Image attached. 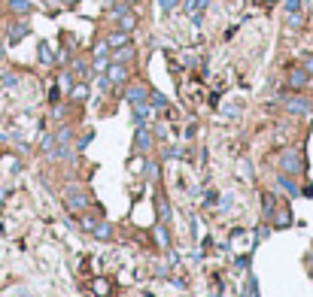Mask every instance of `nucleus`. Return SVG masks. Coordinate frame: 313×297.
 <instances>
[{
    "label": "nucleus",
    "instance_id": "nucleus-1",
    "mask_svg": "<svg viewBox=\"0 0 313 297\" xmlns=\"http://www.w3.org/2000/svg\"><path fill=\"white\" fill-rule=\"evenodd\" d=\"M125 100L131 103V107H140V103H149V88L140 82H131L125 88Z\"/></svg>",
    "mask_w": 313,
    "mask_h": 297
},
{
    "label": "nucleus",
    "instance_id": "nucleus-2",
    "mask_svg": "<svg viewBox=\"0 0 313 297\" xmlns=\"http://www.w3.org/2000/svg\"><path fill=\"white\" fill-rule=\"evenodd\" d=\"M64 200H67V206H70V209H89V206H92V197L82 194L79 185H70V188H67Z\"/></svg>",
    "mask_w": 313,
    "mask_h": 297
},
{
    "label": "nucleus",
    "instance_id": "nucleus-3",
    "mask_svg": "<svg viewBox=\"0 0 313 297\" xmlns=\"http://www.w3.org/2000/svg\"><path fill=\"white\" fill-rule=\"evenodd\" d=\"M286 112L289 115H313V107H310V100H304V97H289L286 103Z\"/></svg>",
    "mask_w": 313,
    "mask_h": 297
},
{
    "label": "nucleus",
    "instance_id": "nucleus-4",
    "mask_svg": "<svg viewBox=\"0 0 313 297\" xmlns=\"http://www.w3.org/2000/svg\"><path fill=\"white\" fill-rule=\"evenodd\" d=\"M286 82H289V88H295V91H301V88H307L310 85V73L304 67H295V70H289V76H286Z\"/></svg>",
    "mask_w": 313,
    "mask_h": 297
},
{
    "label": "nucleus",
    "instance_id": "nucleus-5",
    "mask_svg": "<svg viewBox=\"0 0 313 297\" xmlns=\"http://www.w3.org/2000/svg\"><path fill=\"white\" fill-rule=\"evenodd\" d=\"M107 79H110L113 85H125V82H128V67H125V64H119V61H110V67H107Z\"/></svg>",
    "mask_w": 313,
    "mask_h": 297
},
{
    "label": "nucleus",
    "instance_id": "nucleus-6",
    "mask_svg": "<svg viewBox=\"0 0 313 297\" xmlns=\"http://www.w3.org/2000/svg\"><path fill=\"white\" fill-rule=\"evenodd\" d=\"M280 170L286 173V176H295V173H301V158L295 152H283L280 158Z\"/></svg>",
    "mask_w": 313,
    "mask_h": 297
},
{
    "label": "nucleus",
    "instance_id": "nucleus-7",
    "mask_svg": "<svg viewBox=\"0 0 313 297\" xmlns=\"http://www.w3.org/2000/svg\"><path fill=\"white\" fill-rule=\"evenodd\" d=\"M134 146L140 149V152H149V149H152V134L146 131V125H143V128H137V136H134Z\"/></svg>",
    "mask_w": 313,
    "mask_h": 297
},
{
    "label": "nucleus",
    "instance_id": "nucleus-8",
    "mask_svg": "<svg viewBox=\"0 0 313 297\" xmlns=\"http://www.w3.org/2000/svg\"><path fill=\"white\" fill-rule=\"evenodd\" d=\"M128 43H131V37H128L125 30H113L110 37H107V46L110 49H122V46H128Z\"/></svg>",
    "mask_w": 313,
    "mask_h": 297
},
{
    "label": "nucleus",
    "instance_id": "nucleus-9",
    "mask_svg": "<svg viewBox=\"0 0 313 297\" xmlns=\"http://www.w3.org/2000/svg\"><path fill=\"white\" fill-rule=\"evenodd\" d=\"M149 112H152V109H149V103H140V107H134V118H131V121H134V128H143V125H146V118H149Z\"/></svg>",
    "mask_w": 313,
    "mask_h": 297
},
{
    "label": "nucleus",
    "instance_id": "nucleus-10",
    "mask_svg": "<svg viewBox=\"0 0 313 297\" xmlns=\"http://www.w3.org/2000/svg\"><path fill=\"white\" fill-rule=\"evenodd\" d=\"M277 188H280V191H286L289 197H298V194H301V191H298V185H295L289 176H277Z\"/></svg>",
    "mask_w": 313,
    "mask_h": 297
},
{
    "label": "nucleus",
    "instance_id": "nucleus-11",
    "mask_svg": "<svg viewBox=\"0 0 313 297\" xmlns=\"http://www.w3.org/2000/svg\"><path fill=\"white\" fill-rule=\"evenodd\" d=\"M116 22H119V30H125V33H131V30L137 27V15H134V12L128 9V12L122 15V19H116Z\"/></svg>",
    "mask_w": 313,
    "mask_h": 297
},
{
    "label": "nucleus",
    "instance_id": "nucleus-12",
    "mask_svg": "<svg viewBox=\"0 0 313 297\" xmlns=\"http://www.w3.org/2000/svg\"><path fill=\"white\" fill-rule=\"evenodd\" d=\"M207 3H210V0H183V9L192 12V15H201L207 9Z\"/></svg>",
    "mask_w": 313,
    "mask_h": 297
},
{
    "label": "nucleus",
    "instance_id": "nucleus-13",
    "mask_svg": "<svg viewBox=\"0 0 313 297\" xmlns=\"http://www.w3.org/2000/svg\"><path fill=\"white\" fill-rule=\"evenodd\" d=\"M131 55H134V49H131V43H128V46H122V49H113L110 61H119V64H125V61H131Z\"/></svg>",
    "mask_w": 313,
    "mask_h": 297
},
{
    "label": "nucleus",
    "instance_id": "nucleus-14",
    "mask_svg": "<svg viewBox=\"0 0 313 297\" xmlns=\"http://www.w3.org/2000/svg\"><path fill=\"white\" fill-rule=\"evenodd\" d=\"M28 22H15L12 27H9V43H15V40H22V37H28Z\"/></svg>",
    "mask_w": 313,
    "mask_h": 297
},
{
    "label": "nucleus",
    "instance_id": "nucleus-15",
    "mask_svg": "<svg viewBox=\"0 0 313 297\" xmlns=\"http://www.w3.org/2000/svg\"><path fill=\"white\" fill-rule=\"evenodd\" d=\"M9 9L15 12V15H31V0H9Z\"/></svg>",
    "mask_w": 313,
    "mask_h": 297
},
{
    "label": "nucleus",
    "instance_id": "nucleus-16",
    "mask_svg": "<svg viewBox=\"0 0 313 297\" xmlns=\"http://www.w3.org/2000/svg\"><path fill=\"white\" fill-rule=\"evenodd\" d=\"M85 97H89V85H85V82H79V85H73V88H70V100L82 103Z\"/></svg>",
    "mask_w": 313,
    "mask_h": 297
},
{
    "label": "nucleus",
    "instance_id": "nucleus-17",
    "mask_svg": "<svg viewBox=\"0 0 313 297\" xmlns=\"http://www.w3.org/2000/svg\"><path fill=\"white\" fill-rule=\"evenodd\" d=\"M37 58H40L43 64H55V55H52L49 43H40V46H37Z\"/></svg>",
    "mask_w": 313,
    "mask_h": 297
},
{
    "label": "nucleus",
    "instance_id": "nucleus-18",
    "mask_svg": "<svg viewBox=\"0 0 313 297\" xmlns=\"http://www.w3.org/2000/svg\"><path fill=\"white\" fill-rule=\"evenodd\" d=\"M131 6L125 3V0H119V3H110V19H122V15H125Z\"/></svg>",
    "mask_w": 313,
    "mask_h": 297
},
{
    "label": "nucleus",
    "instance_id": "nucleus-19",
    "mask_svg": "<svg viewBox=\"0 0 313 297\" xmlns=\"http://www.w3.org/2000/svg\"><path fill=\"white\" fill-rule=\"evenodd\" d=\"M149 103H152L155 109H167V97L161 91H149Z\"/></svg>",
    "mask_w": 313,
    "mask_h": 297
},
{
    "label": "nucleus",
    "instance_id": "nucleus-20",
    "mask_svg": "<svg viewBox=\"0 0 313 297\" xmlns=\"http://www.w3.org/2000/svg\"><path fill=\"white\" fill-rule=\"evenodd\" d=\"M274 228H286V224L292 221V216H289V209H286V213H283V209H274Z\"/></svg>",
    "mask_w": 313,
    "mask_h": 297
},
{
    "label": "nucleus",
    "instance_id": "nucleus-21",
    "mask_svg": "<svg viewBox=\"0 0 313 297\" xmlns=\"http://www.w3.org/2000/svg\"><path fill=\"white\" fill-rule=\"evenodd\" d=\"M107 67H110V55H100V58L92 61V70H94V73H107Z\"/></svg>",
    "mask_w": 313,
    "mask_h": 297
},
{
    "label": "nucleus",
    "instance_id": "nucleus-22",
    "mask_svg": "<svg viewBox=\"0 0 313 297\" xmlns=\"http://www.w3.org/2000/svg\"><path fill=\"white\" fill-rule=\"evenodd\" d=\"M243 297H258V282H255V276L247 279V285H243Z\"/></svg>",
    "mask_w": 313,
    "mask_h": 297
},
{
    "label": "nucleus",
    "instance_id": "nucleus-23",
    "mask_svg": "<svg viewBox=\"0 0 313 297\" xmlns=\"http://www.w3.org/2000/svg\"><path fill=\"white\" fill-rule=\"evenodd\" d=\"M110 234H113V224H107V221H103V224H94V237H97V240H110Z\"/></svg>",
    "mask_w": 313,
    "mask_h": 297
},
{
    "label": "nucleus",
    "instance_id": "nucleus-24",
    "mask_svg": "<svg viewBox=\"0 0 313 297\" xmlns=\"http://www.w3.org/2000/svg\"><path fill=\"white\" fill-rule=\"evenodd\" d=\"M55 143H58V146H67V143H70V128H61V131L55 134Z\"/></svg>",
    "mask_w": 313,
    "mask_h": 297
},
{
    "label": "nucleus",
    "instance_id": "nucleus-25",
    "mask_svg": "<svg viewBox=\"0 0 313 297\" xmlns=\"http://www.w3.org/2000/svg\"><path fill=\"white\" fill-rule=\"evenodd\" d=\"M286 22H289V27H301V22H304V19H301V9H298V12H289Z\"/></svg>",
    "mask_w": 313,
    "mask_h": 297
},
{
    "label": "nucleus",
    "instance_id": "nucleus-26",
    "mask_svg": "<svg viewBox=\"0 0 313 297\" xmlns=\"http://www.w3.org/2000/svg\"><path fill=\"white\" fill-rule=\"evenodd\" d=\"M94 58H100V55H110V46H107V40H100V43H94Z\"/></svg>",
    "mask_w": 313,
    "mask_h": 297
},
{
    "label": "nucleus",
    "instance_id": "nucleus-27",
    "mask_svg": "<svg viewBox=\"0 0 313 297\" xmlns=\"http://www.w3.org/2000/svg\"><path fill=\"white\" fill-rule=\"evenodd\" d=\"M177 6H180V0H158V9L161 12H173Z\"/></svg>",
    "mask_w": 313,
    "mask_h": 297
},
{
    "label": "nucleus",
    "instance_id": "nucleus-28",
    "mask_svg": "<svg viewBox=\"0 0 313 297\" xmlns=\"http://www.w3.org/2000/svg\"><path fill=\"white\" fill-rule=\"evenodd\" d=\"M262 206H265V216H274V197L262 194Z\"/></svg>",
    "mask_w": 313,
    "mask_h": 297
},
{
    "label": "nucleus",
    "instance_id": "nucleus-29",
    "mask_svg": "<svg viewBox=\"0 0 313 297\" xmlns=\"http://www.w3.org/2000/svg\"><path fill=\"white\" fill-rule=\"evenodd\" d=\"M158 216H161L164 221H170V203H167V200H161V203H158Z\"/></svg>",
    "mask_w": 313,
    "mask_h": 297
},
{
    "label": "nucleus",
    "instance_id": "nucleus-30",
    "mask_svg": "<svg viewBox=\"0 0 313 297\" xmlns=\"http://www.w3.org/2000/svg\"><path fill=\"white\" fill-rule=\"evenodd\" d=\"M58 82H61V88H67V91L73 88V76H70V73H61V79H58Z\"/></svg>",
    "mask_w": 313,
    "mask_h": 297
},
{
    "label": "nucleus",
    "instance_id": "nucleus-31",
    "mask_svg": "<svg viewBox=\"0 0 313 297\" xmlns=\"http://www.w3.org/2000/svg\"><path fill=\"white\" fill-rule=\"evenodd\" d=\"M283 6H286V12H298L301 9V0H283Z\"/></svg>",
    "mask_w": 313,
    "mask_h": 297
},
{
    "label": "nucleus",
    "instance_id": "nucleus-32",
    "mask_svg": "<svg viewBox=\"0 0 313 297\" xmlns=\"http://www.w3.org/2000/svg\"><path fill=\"white\" fill-rule=\"evenodd\" d=\"M40 146H43V152H52V146H55V136H49V134H46V136L40 139Z\"/></svg>",
    "mask_w": 313,
    "mask_h": 297
},
{
    "label": "nucleus",
    "instance_id": "nucleus-33",
    "mask_svg": "<svg viewBox=\"0 0 313 297\" xmlns=\"http://www.w3.org/2000/svg\"><path fill=\"white\" fill-rule=\"evenodd\" d=\"M92 139H94V134H82V136H79V143H76V149H85V146L92 143Z\"/></svg>",
    "mask_w": 313,
    "mask_h": 297
},
{
    "label": "nucleus",
    "instance_id": "nucleus-34",
    "mask_svg": "<svg viewBox=\"0 0 313 297\" xmlns=\"http://www.w3.org/2000/svg\"><path fill=\"white\" fill-rule=\"evenodd\" d=\"M73 70H76V73H79V76H85V73H89V70H92V67H89V64H85V61H76V64H73Z\"/></svg>",
    "mask_w": 313,
    "mask_h": 297
},
{
    "label": "nucleus",
    "instance_id": "nucleus-35",
    "mask_svg": "<svg viewBox=\"0 0 313 297\" xmlns=\"http://www.w3.org/2000/svg\"><path fill=\"white\" fill-rule=\"evenodd\" d=\"M146 176H149V179H155V176H158V167H155V164H152V161H149V164H146Z\"/></svg>",
    "mask_w": 313,
    "mask_h": 297
},
{
    "label": "nucleus",
    "instance_id": "nucleus-36",
    "mask_svg": "<svg viewBox=\"0 0 313 297\" xmlns=\"http://www.w3.org/2000/svg\"><path fill=\"white\" fill-rule=\"evenodd\" d=\"M94 224H97L94 216H82V228H94Z\"/></svg>",
    "mask_w": 313,
    "mask_h": 297
},
{
    "label": "nucleus",
    "instance_id": "nucleus-37",
    "mask_svg": "<svg viewBox=\"0 0 313 297\" xmlns=\"http://www.w3.org/2000/svg\"><path fill=\"white\" fill-rule=\"evenodd\" d=\"M304 70H307L310 79H313V55H307V58H304Z\"/></svg>",
    "mask_w": 313,
    "mask_h": 297
},
{
    "label": "nucleus",
    "instance_id": "nucleus-38",
    "mask_svg": "<svg viewBox=\"0 0 313 297\" xmlns=\"http://www.w3.org/2000/svg\"><path fill=\"white\" fill-rule=\"evenodd\" d=\"M94 288H97V294H107V282H103V279H97Z\"/></svg>",
    "mask_w": 313,
    "mask_h": 297
},
{
    "label": "nucleus",
    "instance_id": "nucleus-39",
    "mask_svg": "<svg viewBox=\"0 0 313 297\" xmlns=\"http://www.w3.org/2000/svg\"><path fill=\"white\" fill-rule=\"evenodd\" d=\"M125 3H128V6H134V3H137V0H125Z\"/></svg>",
    "mask_w": 313,
    "mask_h": 297
},
{
    "label": "nucleus",
    "instance_id": "nucleus-40",
    "mask_svg": "<svg viewBox=\"0 0 313 297\" xmlns=\"http://www.w3.org/2000/svg\"><path fill=\"white\" fill-rule=\"evenodd\" d=\"M64 3H70V6H73V3H76V0H64Z\"/></svg>",
    "mask_w": 313,
    "mask_h": 297
}]
</instances>
